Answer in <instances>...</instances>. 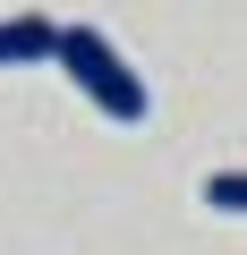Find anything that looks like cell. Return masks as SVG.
Returning a JSON list of instances; mask_svg holds the SVG:
<instances>
[{"label":"cell","mask_w":247,"mask_h":255,"mask_svg":"<svg viewBox=\"0 0 247 255\" xmlns=\"http://www.w3.org/2000/svg\"><path fill=\"white\" fill-rule=\"evenodd\" d=\"M60 34L68 26H51V17H0V68H60Z\"/></svg>","instance_id":"7a4b0ae2"},{"label":"cell","mask_w":247,"mask_h":255,"mask_svg":"<svg viewBox=\"0 0 247 255\" xmlns=\"http://www.w3.org/2000/svg\"><path fill=\"white\" fill-rule=\"evenodd\" d=\"M205 204L213 213H247V170H213L205 179Z\"/></svg>","instance_id":"3957f363"},{"label":"cell","mask_w":247,"mask_h":255,"mask_svg":"<svg viewBox=\"0 0 247 255\" xmlns=\"http://www.w3.org/2000/svg\"><path fill=\"white\" fill-rule=\"evenodd\" d=\"M60 77H68L102 119H119V128H145V119H154L145 77L128 68V51H119L111 34H94V26H68V34H60Z\"/></svg>","instance_id":"6da1fadb"}]
</instances>
